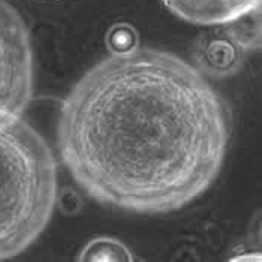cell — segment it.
Segmentation results:
<instances>
[{
  "mask_svg": "<svg viewBox=\"0 0 262 262\" xmlns=\"http://www.w3.org/2000/svg\"><path fill=\"white\" fill-rule=\"evenodd\" d=\"M231 137L226 103L205 75L161 50L114 51L60 106L63 165L95 201L126 211L180 210L217 179Z\"/></svg>",
  "mask_w": 262,
  "mask_h": 262,
  "instance_id": "6da1fadb",
  "label": "cell"
},
{
  "mask_svg": "<svg viewBox=\"0 0 262 262\" xmlns=\"http://www.w3.org/2000/svg\"><path fill=\"white\" fill-rule=\"evenodd\" d=\"M57 200L51 147L21 116L0 114V261L39 238Z\"/></svg>",
  "mask_w": 262,
  "mask_h": 262,
  "instance_id": "7a4b0ae2",
  "label": "cell"
},
{
  "mask_svg": "<svg viewBox=\"0 0 262 262\" xmlns=\"http://www.w3.org/2000/svg\"><path fill=\"white\" fill-rule=\"evenodd\" d=\"M35 68L27 26L0 0V114L21 116L33 96Z\"/></svg>",
  "mask_w": 262,
  "mask_h": 262,
  "instance_id": "3957f363",
  "label": "cell"
},
{
  "mask_svg": "<svg viewBox=\"0 0 262 262\" xmlns=\"http://www.w3.org/2000/svg\"><path fill=\"white\" fill-rule=\"evenodd\" d=\"M180 20L195 26H223L261 6V0H162Z\"/></svg>",
  "mask_w": 262,
  "mask_h": 262,
  "instance_id": "277c9868",
  "label": "cell"
}]
</instances>
